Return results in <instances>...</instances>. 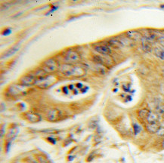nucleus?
Wrapping results in <instances>:
<instances>
[{"label": "nucleus", "mask_w": 164, "mask_h": 163, "mask_svg": "<svg viewBox=\"0 0 164 163\" xmlns=\"http://www.w3.org/2000/svg\"><path fill=\"white\" fill-rule=\"evenodd\" d=\"M162 146H163V147L164 148V139H163V143H162Z\"/></svg>", "instance_id": "nucleus-29"}, {"label": "nucleus", "mask_w": 164, "mask_h": 163, "mask_svg": "<svg viewBox=\"0 0 164 163\" xmlns=\"http://www.w3.org/2000/svg\"><path fill=\"white\" fill-rule=\"evenodd\" d=\"M74 66L70 63H64L60 67V71L65 76H73Z\"/></svg>", "instance_id": "nucleus-8"}, {"label": "nucleus", "mask_w": 164, "mask_h": 163, "mask_svg": "<svg viewBox=\"0 0 164 163\" xmlns=\"http://www.w3.org/2000/svg\"><path fill=\"white\" fill-rule=\"evenodd\" d=\"M41 131L44 133H48V134H58L59 132V131L56 130V129H45V130H42Z\"/></svg>", "instance_id": "nucleus-21"}, {"label": "nucleus", "mask_w": 164, "mask_h": 163, "mask_svg": "<svg viewBox=\"0 0 164 163\" xmlns=\"http://www.w3.org/2000/svg\"><path fill=\"white\" fill-rule=\"evenodd\" d=\"M37 79H36L34 76H33L30 74L27 75H24L20 79L19 82H20V84L26 87H28V86H30V85H36V82H37Z\"/></svg>", "instance_id": "nucleus-6"}, {"label": "nucleus", "mask_w": 164, "mask_h": 163, "mask_svg": "<svg viewBox=\"0 0 164 163\" xmlns=\"http://www.w3.org/2000/svg\"><path fill=\"white\" fill-rule=\"evenodd\" d=\"M160 125L157 122L156 123H148V125H146V129L148 131V132L152 133V134H154V133H157L158 131V130L160 129Z\"/></svg>", "instance_id": "nucleus-13"}, {"label": "nucleus", "mask_w": 164, "mask_h": 163, "mask_svg": "<svg viewBox=\"0 0 164 163\" xmlns=\"http://www.w3.org/2000/svg\"><path fill=\"white\" fill-rule=\"evenodd\" d=\"M86 74V70L81 66H74L73 77H82Z\"/></svg>", "instance_id": "nucleus-11"}, {"label": "nucleus", "mask_w": 164, "mask_h": 163, "mask_svg": "<svg viewBox=\"0 0 164 163\" xmlns=\"http://www.w3.org/2000/svg\"><path fill=\"white\" fill-rule=\"evenodd\" d=\"M93 61L95 62L98 64H100L101 66L105 65V61L99 55H95V56H93Z\"/></svg>", "instance_id": "nucleus-19"}, {"label": "nucleus", "mask_w": 164, "mask_h": 163, "mask_svg": "<svg viewBox=\"0 0 164 163\" xmlns=\"http://www.w3.org/2000/svg\"><path fill=\"white\" fill-rule=\"evenodd\" d=\"M133 129H134V131H135V134H138V133H139V131H140V130H141L140 127L137 125V124H133Z\"/></svg>", "instance_id": "nucleus-24"}, {"label": "nucleus", "mask_w": 164, "mask_h": 163, "mask_svg": "<svg viewBox=\"0 0 164 163\" xmlns=\"http://www.w3.org/2000/svg\"><path fill=\"white\" fill-rule=\"evenodd\" d=\"M154 54L157 58L164 60V48L156 47L154 48Z\"/></svg>", "instance_id": "nucleus-16"}, {"label": "nucleus", "mask_w": 164, "mask_h": 163, "mask_svg": "<svg viewBox=\"0 0 164 163\" xmlns=\"http://www.w3.org/2000/svg\"><path fill=\"white\" fill-rule=\"evenodd\" d=\"M77 86L78 88H81V87H82V84H80V83H78V84H77Z\"/></svg>", "instance_id": "nucleus-28"}, {"label": "nucleus", "mask_w": 164, "mask_h": 163, "mask_svg": "<svg viewBox=\"0 0 164 163\" xmlns=\"http://www.w3.org/2000/svg\"><path fill=\"white\" fill-rule=\"evenodd\" d=\"M37 159H38V161L39 163H50V162L48 160L47 157H46V156H39Z\"/></svg>", "instance_id": "nucleus-20"}, {"label": "nucleus", "mask_w": 164, "mask_h": 163, "mask_svg": "<svg viewBox=\"0 0 164 163\" xmlns=\"http://www.w3.org/2000/svg\"><path fill=\"white\" fill-rule=\"evenodd\" d=\"M55 79L51 76H46L42 78L37 79L36 82V85L37 87L42 89H46L49 88L54 82H55Z\"/></svg>", "instance_id": "nucleus-3"}, {"label": "nucleus", "mask_w": 164, "mask_h": 163, "mask_svg": "<svg viewBox=\"0 0 164 163\" xmlns=\"http://www.w3.org/2000/svg\"><path fill=\"white\" fill-rule=\"evenodd\" d=\"M148 123H156L158 121V116L157 114H155L153 112H150L148 118H147Z\"/></svg>", "instance_id": "nucleus-17"}, {"label": "nucleus", "mask_w": 164, "mask_h": 163, "mask_svg": "<svg viewBox=\"0 0 164 163\" xmlns=\"http://www.w3.org/2000/svg\"><path fill=\"white\" fill-rule=\"evenodd\" d=\"M24 116L26 119L31 123H37L41 120L40 115H39L37 112H27L24 114Z\"/></svg>", "instance_id": "nucleus-10"}, {"label": "nucleus", "mask_w": 164, "mask_h": 163, "mask_svg": "<svg viewBox=\"0 0 164 163\" xmlns=\"http://www.w3.org/2000/svg\"><path fill=\"white\" fill-rule=\"evenodd\" d=\"M1 137L3 138V127L1 128Z\"/></svg>", "instance_id": "nucleus-27"}, {"label": "nucleus", "mask_w": 164, "mask_h": 163, "mask_svg": "<svg viewBox=\"0 0 164 163\" xmlns=\"http://www.w3.org/2000/svg\"><path fill=\"white\" fill-rule=\"evenodd\" d=\"M27 87L22 85H12L8 88V93L15 97L24 96L27 93Z\"/></svg>", "instance_id": "nucleus-2"}, {"label": "nucleus", "mask_w": 164, "mask_h": 163, "mask_svg": "<svg viewBox=\"0 0 164 163\" xmlns=\"http://www.w3.org/2000/svg\"><path fill=\"white\" fill-rule=\"evenodd\" d=\"M19 48L18 46H15V47H12L11 48H9L8 50H7V51H6L5 53H3V55L2 56V58H7V57H9V56H11V55H13V54H15V53H16L17 51H18Z\"/></svg>", "instance_id": "nucleus-15"}, {"label": "nucleus", "mask_w": 164, "mask_h": 163, "mask_svg": "<svg viewBox=\"0 0 164 163\" xmlns=\"http://www.w3.org/2000/svg\"><path fill=\"white\" fill-rule=\"evenodd\" d=\"M157 41L162 45L163 48H164V33L162 32V33H160V35L159 36L158 39H157Z\"/></svg>", "instance_id": "nucleus-22"}, {"label": "nucleus", "mask_w": 164, "mask_h": 163, "mask_svg": "<svg viewBox=\"0 0 164 163\" xmlns=\"http://www.w3.org/2000/svg\"><path fill=\"white\" fill-rule=\"evenodd\" d=\"M94 49L97 52L103 55H110L112 52L111 49L110 48L109 46L104 44H95Z\"/></svg>", "instance_id": "nucleus-7"}, {"label": "nucleus", "mask_w": 164, "mask_h": 163, "mask_svg": "<svg viewBox=\"0 0 164 163\" xmlns=\"http://www.w3.org/2000/svg\"><path fill=\"white\" fill-rule=\"evenodd\" d=\"M150 112H151V111L148 110H146V109H141L139 112V117L141 118L142 119H147V118H148Z\"/></svg>", "instance_id": "nucleus-18"}, {"label": "nucleus", "mask_w": 164, "mask_h": 163, "mask_svg": "<svg viewBox=\"0 0 164 163\" xmlns=\"http://www.w3.org/2000/svg\"><path fill=\"white\" fill-rule=\"evenodd\" d=\"M42 69L47 74H51V73L56 72L58 70H60V67H59V63H58L57 60L52 59V58H50V59L45 60L42 63Z\"/></svg>", "instance_id": "nucleus-1"}, {"label": "nucleus", "mask_w": 164, "mask_h": 163, "mask_svg": "<svg viewBox=\"0 0 164 163\" xmlns=\"http://www.w3.org/2000/svg\"><path fill=\"white\" fill-rule=\"evenodd\" d=\"M157 134L160 136H164V127H160Z\"/></svg>", "instance_id": "nucleus-25"}, {"label": "nucleus", "mask_w": 164, "mask_h": 163, "mask_svg": "<svg viewBox=\"0 0 164 163\" xmlns=\"http://www.w3.org/2000/svg\"><path fill=\"white\" fill-rule=\"evenodd\" d=\"M141 46H142V49L146 52H151L152 50V46L151 42L148 41L147 39L143 37L141 39Z\"/></svg>", "instance_id": "nucleus-14"}, {"label": "nucleus", "mask_w": 164, "mask_h": 163, "mask_svg": "<svg viewBox=\"0 0 164 163\" xmlns=\"http://www.w3.org/2000/svg\"><path fill=\"white\" fill-rule=\"evenodd\" d=\"M163 116H164V115H163Z\"/></svg>", "instance_id": "nucleus-30"}, {"label": "nucleus", "mask_w": 164, "mask_h": 163, "mask_svg": "<svg viewBox=\"0 0 164 163\" xmlns=\"http://www.w3.org/2000/svg\"><path fill=\"white\" fill-rule=\"evenodd\" d=\"M127 38L133 41H141L144 36L138 30H129L126 32Z\"/></svg>", "instance_id": "nucleus-9"}, {"label": "nucleus", "mask_w": 164, "mask_h": 163, "mask_svg": "<svg viewBox=\"0 0 164 163\" xmlns=\"http://www.w3.org/2000/svg\"><path fill=\"white\" fill-rule=\"evenodd\" d=\"M63 116L64 114L60 109L53 108L48 112L47 119L50 122H58L61 119Z\"/></svg>", "instance_id": "nucleus-4"}, {"label": "nucleus", "mask_w": 164, "mask_h": 163, "mask_svg": "<svg viewBox=\"0 0 164 163\" xmlns=\"http://www.w3.org/2000/svg\"><path fill=\"white\" fill-rule=\"evenodd\" d=\"M92 159H93V156H92V154H91V155H90V156H89V157H88V159H86V161H87V162H91Z\"/></svg>", "instance_id": "nucleus-26"}, {"label": "nucleus", "mask_w": 164, "mask_h": 163, "mask_svg": "<svg viewBox=\"0 0 164 163\" xmlns=\"http://www.w3.org/2000/svg\"><path fill=\"white\" fill-rule=\"evenodd\" d=\"M157 112L158 114L164 115V104H161L157 107Z\"/></svg>", "instance_id": "nucleus-23"}, {"label": "nucleus", "mask_w": 164, "mask_h": 163, "mask_svg": "<svg viewBox=\"0 0 164 163\" xmlns=\"http://www.w3.org/2000/svg\"><path fill=\"white\" fill-rule=\"evenodd\" d=\"M64 59L67 61L70 62V63H77V62H79L80 60V54L75 50L70 49L65 52Z\"/></svg>", "instance_id": "nucleus-5"}, {"label": "nucleus", "mask_w": 164, "mask_h": 163, "mask_svg": "<svg viewBox=\"0 0 164 163\" xmlns=\"http://www.w3.org/2000/svg\"><path fill=\"white\" fill-rule=\"evenodd\" d=\"M18 129L17 127H14V128H11V129H9L8 132L7 133V135H6L7 142L11 143V141L14 140V138L18 135Z\"/></svg>", "instance_id": "nucleus-12"}]
</instances>
